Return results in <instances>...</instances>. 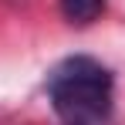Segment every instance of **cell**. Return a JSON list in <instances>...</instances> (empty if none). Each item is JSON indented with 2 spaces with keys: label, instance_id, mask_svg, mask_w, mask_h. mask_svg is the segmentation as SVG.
Returning <instances> with one entry per match:
<instances>
[{
  "label": "cell",
  "instance_id": "2",
  "mask_svg": "<svg viewBox=\"0 0 125 125\" xmlns=\"http://www.w3.org/2000/svg\"><path fill=\"white\" fill-rule=\"evenodd\" d=\"M105 0H61V14L71 24H91L102 14Z\"/></svg>",
  "mask_w": 125,
  "mask_h": 125
},
{
  "label": "cell",
  "instance_id": "1",
  "mask_svg": "<svg viewBox=\"0 0 125 125\" xmlns=\"http://www.w3.org/2000/svg\"><path fill=\"white\" fill-rule=\"evenodd\" d=\"M47 98L64 125H102L112 112V74L88 54L64 58L47 74Z\"/></svg>",
  "mask_w": 125,
  "mask_h": 125
}]
</instances>
